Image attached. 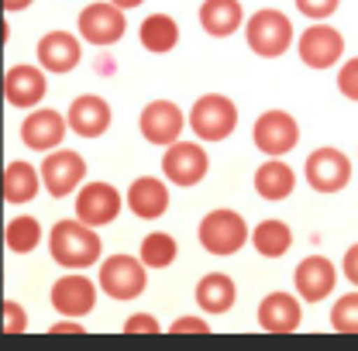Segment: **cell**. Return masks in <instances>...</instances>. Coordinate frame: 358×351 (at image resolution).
<instances>
[{
    "mask_svg": "<svg viewBox=\"0 0 358 351\" xmlns=\"http://www.w3.org/2000/svg\"><path fill=\"white\" fill-rule=\"evenodd\" d=\"M48 252H52L55 265L87 272L90 265L100 262L103 245L96 238V227H90L87 220L80 217H69V220H55V227L48 231Z\"/></svg>",
    "mask_w": 358,
    "mask_h": 351,
    "instance_id": "6da1fadb",
    "label": "cell"
},
{
    "mask_svg": "<svg viewBox=\"0 0 358 351\" xmlns=\"http://www.w3.org/2000/svg\"><path fill=\"white\" fill-rule=\"evenodd\" d=\"M196 238H200L203 252H210L217 259H227V255H238L248 245V224H245V217L238 210L217 207V210H210L207 217L200 220Z\"/></svg>",
    "mask_w": 358,
    "mask_h": 351,
    "instance_id": "7a4b0ae2",
    "label": "cell"
},
{
    "mask_svg": "<svg viewBox=\"0 0 358 351\" xmlns=\"http://www.w3.org/2000/svg\"><path fill=\"white\" fill-rule=\"evenodd\" d=\"M245 38L248 48L262 59H279L289 45H293V21L275 10V7H262L248 17V28H245Z\"/></svg>",
    "mask_w": 358,
    "mask_h": 351,
    "instance_id": "3957f363",
    "label": "cell"
},
{
    "mask_svg": "<svg viewBox=\"0 0 358 351\" xmlns=\"http://www.w3.org/2000/svg\"><path fill=\"white\" fill-rule=\"evenodd\" d=\"M189 128L200 141H224L238 128V107L224 93H203L189 110Z\"/></svg>",
    "mask_w": 358,
    "mask_h": 351,
    "instance_id": "277c9868",
    "label": "cell"
},
{
    "mask_svg": "<svg viewBox=\"0 0 358 351\" xmlns=\"http://www.w3.org/2000/svg\"><path fill=\"white\" fill-rule=\"evenodd\" d=\"M100 289L110 296V300H134L145 293L148 286V265L141 262V255H110L100 262Z\"/></svg>",
    "mask_w": 358,
    "mask_h": 351,
    "instance_id": "5b68a950",
    "label": "cell"
},
{
    "mask_svg": "<svg viewBox=\"0 0 358 351\" xmlns=\"http://www.w3.org/2000/svg\"><path fill=\"white\" fill-rule=\"evenodd\" d=\"M76 28H80V38H83V42L103 48V45H117L124 38L128 17H124V10H121L117 3L96 0V3L83 7V14L76 17Z\"/></svg>",
    "mask_w": 358,
    "mask_h": 351,
    "instance_id": "8992f818",
    "label": "cell"
},
{
    "mask_svg": "<svg viewBox=\"0 0 358 351\" xmlns=\"http://www.w3.org/2000/svg\"><path fill=\"white\" fill-rule=\"evenodd\" d=\"M252 141H255V148H259L262 155H268V159L289 155V152L296 148V141H300V124H296V117L286 114V110H266V114L255 121V128H252Z\"/></svg>",
    "mask_w": 358,
    "mask_h": 351,
    "instance_id": "52a82bcc",
    "label": "cell"
},
{
    "mask_svg": "<svg viewBox=\"0 0 358 351\" xmlns=\"http://www.w3.org/2000/svg\"><path fill=\"white\" fill-rule=\"evenodd\" d=\"M186 121H189V117L182 114L179 103H173V100H152V103H145V110H141V117H138V131H141V138H145L148 145L169 148V145L179 141Z\"/></svg>",
    "mask_w": 358,
    "mask_h": 351,
    "instance_id": "ba28073f",
    "label": "cell"
},
{
    "mask_svg": "<svg viewBox=\"0 0 358 351\" xmlns=\"http://www.w3.org/2000/svg\"><path fill=\"white\" fill-rule=\"evenodd\" d=\"M303 176L317 193H341L348 182H352V162L341 148H317L307 155V166H303Z\"/></svg>",
    "mask_w": 358,
    "mask_h": 351,
    "instance_id": "9c48e42d",
    "label": "cell"
},
{
    "mask_svg": "<svg viewBox=\"0 0 358 351\" xmlns=\"http://www.w3.org/2000/svg\"><path fill=\"white\" fill-rule=\"evenodd\" d=\"M83 176H87V159H83L80 152H73V148H55V155H45L42 182L55 200L73 196V193L83 186Z\"/></svg>",
    "mask_w": 358,
    "mask_h": 351,
    "instance_id": "30bf717a",
    "label": "cell"
},
{
    "mask_svg": "<svg viewBox=\"0 0 358 351\" xmlns=\"http://www.w3.org/2000/svg\"><path fill=\"white\" fill-rule=\"evenodd\" d=\"M162 173L176 186H196V182H203V176L210 173V155L196 141H176L162 155Z\"/></svg>",
    "mask_w": 358,
    "mask_h": 351,
    "instance_id": "8fae6325",
    "label": "cell"
},
{
    "mask_svg": "<svg viewBox=\"0 0 358 351\" xmlns=\"http://www.w3.org/2000/svg\"><path fill=\"white\" fill-rule=\"evenodd\" d=\"M296 52H300V62L310 66V69H331L334 62H341L345 55V35L324 21L310 24L300 42H296Z\"/></svg>",
    "mask_w": 358,
    "mask_h": 351,
    "instance_id": "7c38bea8",
    "label": "cell"
},
{
    "mask_svg": "<svg viewBox=\"0 0 358 351\" xmlns=\"http://www.w3.org/2000/svg\"><path fill=\"white\" fill-rule=\"evenodd\" d=\"M96 286L100 282L87 279L80 268H69L62 279L52 282V307L62 317H87L96 307Z\"/></svg>",
    "mask_w": 358,
    "mask_h": 351,
    "instance_id": "4fadbf2b",
    "label": "cell"
},
{
    "mask_svg": "<svg viewBox=\"0 0 358 351\" xmlns=\"http://www.w3.org/2000/svg\"><path fill=\"white\" fill-rule=\"evenodd\" d=\"M124 203H128V200H124L110 182H87L83 189H76V217L87 220L90 227L114 224Z\"/></svg>",
    "mask_w": 358,
    "mask_h": 351,
    "instance_id": "5bb4252c",
    "label": "cell"
},
{
    "mask_svg": "<svg viewBox=\"0 0 358 351\" xmlns=\"http://www.w3.org/2000/svg\"><path fill=\"white\" fill-rule=\"evenodd\" d=\"M293 286H296V296L303 303H320V300H327L334 293L338 268L324 255H307L303 262L296 265V272H293Z\"/></svg>",
    "mask_w": 358,
    "mask_h": 351,
    "instance_id": "9a60e30c",
    "label": "cell"
},
{
    "mask_svg": "<svg viewBox=\"0 0 358 351\" xmlns=\"http://www.w3.org/2000/svg\"><path fill=\"white\" fill-rule=\"evenodd\" d=\"M66 131H69V117H62L52 107H35L21 124V141L31 152H55L62 145Z\"/></svg>",
    "mask_w": 358,
    "mask_h": 351,
    "instance_id": "2e32d148",
    "label": "cell"
},
{
    "mask_svg": "<svg viewBox=\"0 0 358 351\" xmlns=\"http://www.w3.org/2000/svg\"><path fill=\"white\" fill-rule=\"evenodd\" d=\"M45 89H48V80H45L42 66H10L7 76H3V96L10 107H21V110H31L45 100Z\"/></svg>",
    "mask_w": 358,
    "mask_h": 351,
    "instance_id": "e0dca14e",
    "label": "cell"
},
{
    "mask_svg": "<svg viewBox=\"0 0 358 351\" xmlns=\"http://www.w3.org/2000/svg\"><path fill=\"white\" fill-rule=\"evenodd\" d=\"M80 59H83V48L73 31H45L38 38V66L45 73L66 76L80 66Z\"/></svg>",
    "mask_w": 358,
    "mask_h": 351,
    "instance_id": "ac0fdd59",
    "label": "cell"
},
{
    "mask_svg": "<svg viewBox=\"0 0 358 351\" xmlns=\"http://www.w3.org/2000/svg\"><path fill=\"white\" fill-rule=\"evenodd\" d=\"M303 320V310H300V296L293 293H268L266 300L259 303V327L266 334H293Z\"/></svg>",
    "mask_w": 358,
    "mask_h": 351,
    "instance_id": "d6986e66",
    "label": "cell"
},
{
    "mask_svg": "<svg viewBox=\"0 0 358 351\" xmlns=\"http://www.w3.org/2000/svg\"><path fill=\"white\" fill-rule=\"evenodd\" d=\"M69 131L80 134V138H100V134L110 128V103L103 100V96H96V93H83V96H76L73 100V107H69Z\"/></svg>",
    "mask_w": 358,
    "mask_h": 351,
    "instance_id": "ffe728a7",
    "label": "cell"
},
{
    "mask_svg": "<svg viewBox=\"0 0 358 351\" xmlns=\"http://www.w3.org/2000/svg\"><path fill=\"white\" fill-rule=\"evenodd\" d=\"M128 210H131L138 220H159L166 210H169V189L162 179L155 176H141L128 186Z\"/></svg>",
    "mask_w": 358,
    "mask_h": 351,
    "instance_id": "44dd1931",
    "label": "cell"
},
{
    "mask_svg": "<svg viewBox=\"0 0 358 351\" xmlns=\"http://www.w3.org/2000/svg\"><path fill=\"white\" fill-rule=\"evenodd\" d=\"M42 186H45L42 169H35L31 162H21V159L7 162V169H3V200H7L10 207L31 203V200L38 196Z\"/></svg>",
    "mask_w": 358,
    "mask_h": 351,
    "instance_id": "7402d4cb",
    "label": "cell"
},
{
    "mask_svg": "<svg viewBox=\"0 0 358 351\" xmlns=\"http://www.w3.org/2000/svg\"><path fill=\"white\" fill-rule=\"evenodd\" d=\"M245 21V10H241V0H203L200 3V24L207 35L214 38H227L241 28Z\"/></svg>",
    "mask_w": 358,
    "mask_h": 351,
    "instance_id": "603a6c76",
    "label": "cell"
},
{
    "mask_svg": "<svg viewBox=\"0 0 358 351\" xmlns=\"http://www.w3.org/2000/svg\"><path fill=\"white\" fill-rule=\"evenodd\" d=\"M296 189V173H293V166L289 162H282V159H268L262 162L259 169H255V193L262 196V200H286L289 193Z\"/></svg>",
    "mask_w": 358,
    "mask_h": 351,
    "instance_id": "cb8c5ba5",
    "label": "cell"
},
{
    "mask_svg": "<svg viewBox=\"0 0 358 351\" xmlns=\"http://www.w3.org/2000/svg\"><path fill=\"white\" fill-rule=\"evenodd\" d=\"M234 300H238V286L224 272H207L196 282V307L203 313H227L234 307Z\"/></svg>",
    "mask_w": 358,
    "mask_h": 351,
    "instance_id": "d4e9b609",
    "label": "cell"
},
{
    "mask_svg": "<svg viewBox=\"0 0 358 351\" xmlns=\"http://www.w3.org/2000/svg\"><path fill=\"white\" fill-rule=\"evenodd\" d=\"M252 248L262 255V259H282L289 248H293V231L286 220L268 217L262 224H255L252 231Z\"/></svg>",
    "mask_w": 358,
    "mask_h": 351,
    "instance_id": "484cf974",
    "label": "cell"
},
{
    "mask_svg": "<svg viewBox=\"0 0 358 351\" xmlns=\"http://www.w3.org/2000/svg\"><path fill=\"white\" fill-rule=\"evenodd\" d=\"M138 38H141V45H145L148 52H155V55L173 52L179 45L176 17H169V14H148V17L141 21V28H138Z\"/></svg>",
    "mask_w": 358,
    "mask_h": 351,
    "instance_id": "4316f807",
    "label": "cell"
},
{
    "mask_svg": "<svg viewBox=\"0 0 358 351\" xmlns=\"http://www.w3.org/2000/svg\"><path fill=\"white\" fill-rule=\"evenodd\" d=\"M3 238H7V248L14 255H28L42 245V224L38 217H28V214H17V217L7 220L3 227Z\"/></svg>",
    "mask_w": 358,
    "mask_h": 351,
    "instance_id": "83f0119b",
    "label": "cell"
},
{
    "mask_svg": "<svg viewBox=\"0 0 358 351\" xmlns=\"http://www.w3.org/2000/svg\"><path fill=\"white\" fill-rule=\"evenodd\" d=\"M138 255H141V262L148 265V268H169V265L176 262L179 245H176L173 234H166V231H152V234H145Z\"/></svg>",
    "mask_w": 358,
    "mask_h": 351,
    "instance_id": "f1b7e54d",
    "label": "cell"
},
{
    "mask_svg": "<svg viewBox=\"0 0 358 351\" xmlns=\"http://www.w3.org/2000/svg\"><path fill=\"white\" fill-rule=\"evenodd\" d=\"M331 331L358 334V293H345L331 310Z\"/></svg>",
    "mask_w": 358,
    "mask_h": 351,
    "instance_id": "f546056e",
    "label": "cell"
},
{
    "mask_svg": "<svg viewBox=\"0 0 358 351\" xmlns=\"http://www.w3.org/2000/svg\"><path fill=\"white\" fill-rule=\"evenodd\" d=\"M338 89H341V96H348V100L358 103V55L348 59V62L338 69Z\"/></svg>",
    "mask_w": 358,
    "mask_h": 351,
    "instance_id": "4dcf8cb0",
    "label": "cell"
},
{
    "mask_svg": "<svg viewBox=\"0 0 358 351\" xmlns=\"http://www.w3.org/2000/svg\"><path fill=\"white\" fill-rule=\"evenodd\" d=\"M338 7H341V0H296V10H300L303 17H313V21L331 17Z\"/></svg>",
    "mask_w": 358,
    "mask_h": 351,
    "instance_id": "1f68e13d",
    "label": "cell"
},
{
    "mask_svg": "<svg viewBox=\"0 0 358 351\" xmlns=\"http://www.w3.org/2000/svg\"><path fill=\"white\" fill-rule=\"evenodd\" d=\"M28 327V313L17 307L14 300H7L3 303V334H21Z\"/></svg>",
    "mask_w": 358,
    "mask_h": 351,
    "instance_id": "d6a6232c",
    "label": "cell"
},
{
    "mask_svg": "<svg viewBox=\"0 0 358 351\" xmlns=\"http://www.w3.org/2000/svg\"><path fill=\"white\" fill-rule=\"evenodd\" d=\"M162 327L155 324V317L152 313H134L124 320V334H159Z\"/></svg>",
    "mask_w": 358,
    "mask_h": 351,
    "instance_id": "836d02e7",
    "label": "cell"
},
{
    "mask_svg": "<svg viewBox=\"0 0 358 351\" xmlns=\"http://www.w3.org/2000/svg\"><path fill=\"white\" fill-rule=\"evenodd\" d=\"M169 331H173V334H189V331H193V334H210V324L200 320V317H179Z\"/></svg>",
    "mask_w": 358,
    "mask_h": 351,
    "instance_id": "e575fe53",
    "label": "cell"
},
{
    "mask_svg": "<svg viewBox=\"0 0 358 351\" xmlns=\"http://www.w3.org/2000/svg\"><path fill=\"white\" fill-rule=\"evenodd\" d=\"M341 272H345V279L358 289V245H352V248L345 252V259H341Z\"/></svg>",
    "mask_w": 358,
    "mask_h": 351,
    "instance_id": "d590c367",
    "label": "cell"
},
{
    "mask_svg": "<svg viewBox=\"0 0 358 351\" xmlns=\"http://www.w3.org/2000/svg\"><path fill=\"white\" fill-rule=\"evenodd\" d=\"M62 331H73V334H83V327H80V324H52V327H48V334H62Z\"/></svg>",
    "mask_w": 358,
    "mask_h": 351,
    "instance_id": "8d00e7d4",
    "label": "cell"
},
{
    "mask_svg": "<svg viewBox=\"0 0 358 351\" xmlns=\"http://www.w3.org/2000/svg\"><path fill=\"white\" fill-rule=\"evenodd\" d=\"M35 0H3V10L7 14H14V10H24V7H31Z\"/></svg>",
    "mask_w": 358,
    "mask_h": 351,
    "instance_id": "74e56055",
    "label": "cell"
},
{
    "mask_svg": "<svg viewBox=\"0 0 358 351\" xmlns=\"http://www.w3.org/2000/svg\"><path fill=\"white\" fill-rule=\"evenodd\" d=\"M110 3H117L121 10H131V7H138V3H145V0H110Z\"/></svg>",
    "mask_w": 358,
    "mask_h": 351,
    "instance_id": "f35d334b",
    "label": "cell"
}]
</instances>
